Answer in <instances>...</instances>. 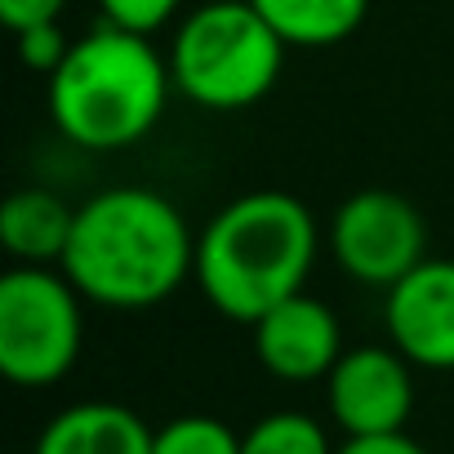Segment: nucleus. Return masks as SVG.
I'll list each match as a JSON object with an SVG mask.
<instances>
[{"instance_id":"9","label":"nucleus","mask_w":454,"mask_h":454,"mask_svg":"<svg viewBox=\"0 0 454 454\" xmlns=\"http://www.w3.org/2000/svg\"><path fill=\"white\" fill-rule=\"evenodd\" d=\"M250 330H254V356H259V365L272 379H281V383H317L348 352L343 348L339 317L321 299H312L308 290L294 294V299H286V303H277Z\"/></svg>"},{"instance_id":"18","label":"nucleus","mask_w":454,"mask_h":454,"mask_svg":"<svg viewBox=\"0 0 454 454\" xmlns=\"http://www.w3.org/2000/svg\"><path fill=\"white\" fill-rule=\"evenodd\" d=\"M334 454H427L410 432H387V436H348Z\"/></svg>"},{"instance_id":"14","label":"nucleus","mask_w":454,"mask_h":454,"mask_svg":"<svg viewBox=\"0 0 454 454\" xmlns=\"http://www.w3.org/2000/svg\"><path fill=\"white\" fill-rule=\"evenodd\" d=\"M152 454H241V432L214 414H178L152 432Z\"/></svg>"},{"instance_id":"4","label":"nucleus","mask_w":454,"mask_h":454,"mask_svg":"<svg viewBox=\"0 0 454 454\" xmlns=\"http://www.w3.org/2000/svg\"><path fill=\"white\" fill-rule=\"evenodd\" d=\"M286 50L250 0H209L174 27L169 76L205 112H241L277 90Z\"/></svg>"},{"instance_id":"11","label":"nucleus","mask_w":454,"mask_h":454,"mask_svg":"<svg viewBox=\"0 0 454 454\" xmlns=\"http://www.w3.org/2000/svg\"><path fill=\"white\" fill-rule=\"evenodd\" d=\"M76 209L50 187H19L0 205V246L14 263L54 268L67 254Z\"/></svg>"},{"instance_id":"15","label":"nucleus","mask_w":454,"mask_h":454,"mask_svg":"<svg viewBox=\"0 0 454 454\" xmlns=\"http://www.w3.org/2000/svg\"><path fill=\"white\" fill-rule=\"evenodd\" d=\"M98 10H103V23L152 36V32H160L178 19L183 0H98Z\"/></svg>"},{"instance_id":"8","label":"nucleus","mask_w":454,"mask_h":454,"mask_svg":"<svg viewBox=\"0 0 454 454\" xmlns=\"http://www.w3.org/2000/svg\"><path fill=\"white\" fill-rule=\"evenodd\" d=\"M392 348L419 370H454V259H423L387 290Z\"/></svg>"},{"instance_id":"1","label":"nucleus","mask_w":454,"mask_h":454,"mask_svg":"<svg viewBox=\"0 0 454 454\" xmlns=\"http://www.w3.org/2000/svg\"><path fill=\"white\" fill-rule=\"evenodd\" d=\"M59 268L90 303L143 312L178 294L196 272V237L169 196L152 187H107L76 205Z\"/></svg>"},{"instance_id":"3","label":"nucleus","mask_w":454,"mask_h":454,"mask_svg":"<svg viewBox=\"0 0 454 454\" xmlns=\"http://www.w3.org/2000/svg\"><path fill=\"white\" fill-rule=\"evenodd\" d=\"M169 90V59L147 36L103 23L72 41V54L50 76V116L85 152H125L156 129Z\"/></svg>"},{"instance_id":"12","label":"nucleus","mask_w":454,"mask_h":454,"mask_svg":"<svg viewBox=\"0 0 454 454\" xmlns=\"http://www.w3.org/2000/svg\"><path fill=\"white\" fill-rule=\"evenodd\" d=\"M290 50H330L361 32L370 0H250Z\"/></svg>"},{"instance_id":"6","label":"nucleus","mask_w":454,"mask_h":454,"mask_svg":"<svg viewBox=\"0 0 454 454\" xmlns=\"http://www.w3.org/2000/svg\"><path fill=\"white\" fill-rule=\"evenodd\" d=\"M330 254L352 281L392 290L427 259V223L401 192L365 187L334 209Z\"/></svg>"},{"instance_id":"10","label":"nucleus","mask_w":454,"mask_h":454,"mask_svg":"<svg viewBox=\"0 0 454 454\" xmlns=\"http://www.w3.org/2000/svg\"><path fill=\"white\" fill-rule=\"evenodd\" d=\"M152 432L129 405L81 401L41 427L32 454H152Z\"/></svg>"},{"instance_id":"13","label":"nucleus","mask_w":454,"mask_h":454,"mask_svg":"<svg viewBox=\"0 0 454 454\" xmlns=\"http://www.w3.org/2000/svg\"><path fill=\"white\" fill-rule=\"evenodd\" d=\"M334 450L339 445H330V432L321 427V419L303 410L263 414L250 432H241V454H334Z\"/></svg>"},{"instance_id":"2","label":"nucleus","mask_w":454,"mask_h":454,"mask_svg":"<svg viewBox=\"0 0 454 454\" xmlns=\"http://www.w3.org/2000/svg\"><path fill=\"white\" fill-rule=\"evenodd\" d=\"M317 250V218L299 196L246 192L200 227L192 281L218 317L254 325L277 303L303 294Z\"/></svg>"},{"instance_id":"16","label":"nucleus","mask_w":454,"mask_h":454,"mask_svg":"<svg viewBox=\"0 0 454 454\" xmlns=\"http://www.w3.org/2000/svg\"><path fill=\"white\" fill-rule=\"evenodd\" d=\"M72 54V41L63 36L59 23H41V27H27L19 32V59L27 72H41L45 81L63 67V59Z\"/></svg>"},{"instance_id":"5","label":"nucleus","mask_w":454,"mask_h":454,"mask_svg":"<svg viewBox=\"0 0 454 454\" xmlns=\"http://www.w3.org/2000/svg\"><path fill=\"white\" fill-rule=\"evenodd\" d=\"M81 290L59 268L14 263L0 277V374L14 387H54L81 361Z\"/></svg>"},{"instance_id":"7","label":"nucleus","mask_w":454,"mask_h":454,"mask_svg":"<svg viewBox=\"0 0 454 454\" xmlns=\"http://www.w3.org/2000/svg\"><path fill=\"white\" fill-rule=\"evenodd\" d=\"M325 405L343 436H387L405 432L414 410V379L410 361L396 348L361 343L339 356L325 374Z\"/></svg>"},{"instance_id":"17","label":"nucleus","mask_w":454,"mask_h":454,"mask_svg":"<svg viewBox=\"0 0 454 454\" xmlns=\"http://www.w3.org/2000/svg\"><path fill=\"white\" fill-rule=\"evenodd\" d=\"M67 10V0H0V23H5L14 36L41 23H59Z\"/></svg>"}]
</instances>
